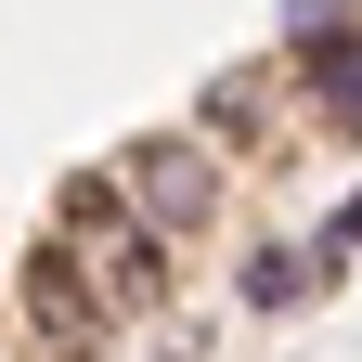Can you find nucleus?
<instances>
[{
  "label": "nucleus",
  "instance_id": "obj_3",
  "mask_svg": "<svg viewBox=\"0 0 362 362\" xmlns=\"http://www.w3.org/2000/svg\"><path fill=\"white\" fill-rule=\"evenodd\" d=\"M246 298H259V310H285V298H310V259H259V272H246Z\"/></svg>",
  "mask_w": 362,
  "mask_h": 362
},
{
  "label": "nucleus",
  "instance_id": "obj_5",
  "mask_svg": "<svg viewBox=\"0 0 362 362\" xmlns=\"http://www.w3.org/2000/svg\"><path fill=\"white\" fill-rule=\"evenodd\" d=\"M337 246H362V194H349V207H337Z\"/></svg>",
  "mask_w": 362,
  "mask_h": 362
},
{
  "label": "nucleus",
  "instance_id": "obj_2",
  "mask_svg": "<svg viewBox=\"0 0 362 362\" xmlns=\"http://www.w3.org/2000/svg\"><path fill=\"white\" fill-rule=\"evenodd\" d=\"M65 272H78V259H52V272H39V337H52V349L78 337V349H90V337H104V298H90V285H65Z\"/></svg>",
  "mask_w": 362,
  "mask_h": 362
},
{
  "label": "nucleus",
  "instance_id": "obj_4",
  "mask_svg": "<svg viewBox=\"0 0 362 362\" xmlns=\"http://www.w3.org/2000/svg\"><path fill=\"white\" fill-rule=\"evenodd\" d=\"M324 104H337V117H362V52H324Z\"/></svg>",
  "mask_w": 362,
  "mask_h": 362
},
{
  "label": "nucleus",
  "instance_id": "obj_1",
  "mask_svg": "<svg viewBox=\"0 0 362 362\" xmlns=\"http://www.w3.org/2000/svg\"><path fill=\"white\" fill-rule=\"evenodd\" d=\"M129 168H143V207L156 220H207V194H220L194 143H156V156H129Z\"/></svg>",
  "mask_w": 362,
  "mask_h": 362
}]
</instances>
